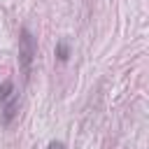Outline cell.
I'll return each instance as SVG.
<instances>
[{"instance_id": "obj_4", "label": "cell", "mask_w": 149, "mask_h": 149, "mask_svg": "<svg viewBox=\"0 0 149 149\" xmlns=\"http://www.w3.org/2000/svg\"><path fill=\"white\" fill-rule=\"evenodd\" d=\"M9 93H12V81H2L0 84V100H5Z\"/></svg>"}, {"instance_id": "obj_1", "label": "cell", "mask_w": 149, "mask_h": 149, "mask_svg": "<svg viewBox=\"0 0 149 149\" xmlns=\"http://www.w3.org/2000/svg\"><path fill=\"white\" fill-rule=\"evenodd\" d=\"M33 56H35V40H33V35L23 28V30H21V37H19V65H21L23 74L30 72Z\"/></svg>"}, {"instance_id": "obj_5", "label": "cell", "mask_w": 149, "mask_h": 149, "mask_svg": "<svg viewBox=\"0 0 149 149\" xmlns=\"http://www.w3.org/2000/svg\"><path fill=\"white\" fill-rule=\"evenodd\" d=\"M47 149H65V144H63V142H49Z\"/></svg>"}, {"instance_id": "obj_2", "label": "cell", "mask_w": 149, "mask_h": 149, "mask_svg": "<svg viewBox=\"0 0 149 149\" xmlns=\"http://www.w3.org/2000/svg\"><path fill=\"white\" fill-rule=\"evenodd\" d=\"M16 107H19V100L14 98V100H12V102L5 107V114H2V121H5V123H9V121L14 119V114H16Z\"/></svg>"}, {"instance_id": "obj_3", "label": "cell", "mask_w": 149, "mask_h": 149, "mask_svg": "<svg viewBox=\"0 0 149 149\" xmlns=\"http://www.w3.org/2000/svg\"><path fill=\"white\" fill-rule=\"evenodd\" d=\"M56 56H58V61H68L70 49H68V42H65V40H61V42L56 44Z\"/></svg>"}]
</instances>
